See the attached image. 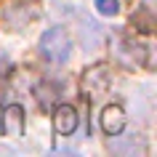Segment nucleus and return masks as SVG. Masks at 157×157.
<instances>
[{
    "instance_id": "nucleus-5",
    "label": "nucleus",
    "mask_w": 157,
    "mask_h": 157,
    "mask_svg": "<svg viewBox=\"0 0 157 157\" xmlns=\"http://www.w3.org/2000/svg\"><path fill=\"white\" fill-rule=\"evenodd\" d=\"M123 125H125V115H123L120 107H107L104 112H101V128H104L107 133L123 131Z\"/></svg>"
},
{
    "instance_id": "nucleus-7",
    "label": "nucleus",
    "mask_w": 157,
    "mask_h": 157,
    "mask_svg": "<svg viewBox=\"0 0 157 157\" xmlns=\"http://www.w3.org/2000/svg\"><path fill=\"white\" fill-rule=\"evenodd\" d=\"M96 8H99V13H104V16H115L117 13V3L115 0H96Z\"/></svg>"
},
{
    "instance_id": "nucleus-3",
    "label": "nucleus",
    "mask_w": 157,
    "mask_h": 157,
    "mask_svg": "<svg viewBox=\"0 0 157 157\" xmlns=\"http://www.w3.org/2000/svg\"><path fill=\"white\" fill-rule=\"evenodd\" d=\"M115 155H123V157H136V155H147V144L136 136H123V139H109L107 144Z\"/></svg>"
},
{
    "instance_id": "nucleus-9",
    "label": "nucleus",
    "mask_w": 157,
    "mask_h": 157,
    "mask_svg": "<svg viewBox=\"0 0 157 157\" xmlns=\"http://www.w3.org/2000/svg\"><path fill=\"white\" fill-rule=\"evenodd\" d=\"M0 131H3V109H0Z\"/></svg>"
},
{
    "instance_id": "nucleus-2",
    "label": "nucleus",
    "mask_w": 157,
    "mask_h": 157,
    "mask_svg": "<svg viewBox=\"0 0 157 157\" xmlns=\"http://www.w3.org/2000/svg\"><path fill=\"white\" fill-rule=\"evenodd\" d=\"M115 56L128 67H141L147 61V51L133 40H117L115 43Z\"/></svg>"
},
{
    "instance_id": "nucleus-1",
    "label": "nucleus",
    "mask_w": 157,
    "mask_h": 157,
    "mask_svg": "<svg viewBox=\"0 0 157 157\" xmlns=\"http://www.w3.org/2000/svg\"><path fill=\"white\" fill-rule=\"evenodd\" d=\"M40 53L51 64H64L72 56V37L64 27H51L40 37Z\"/></svg>"
},
{
    "instance_id": "nucleus-8",
    "label": "nucleus",
    "mask_w": 157,
    "mask_h": 157,
    "mask_svg": "<svg viewBox=\"0 0 157 157\" xmlns=\"http://www.w3.org/2000/svg\"><path fill=\"white\" fill-rule=\"evenodd\" d=\"M6 69H8V59H6L3 53H0V75L6 72Z\"/></svg>"
},
{
    "instance_id": "nucleus-6",
    "label": "nucleus",
    "mask_w": 157,
    "mask_h": 157,
    "mask_svg": "<svg viewBox=\"0 0 157 157\" xmlns=\"http://www.w3.org/2000/svg\"><path fill=\"white\" fill-rule=\"evenodd\" d=\"M3 125H6V133L8 136H21L24 131V115H21V107H8V112L3 115Z\"/></svg>"
},
{
    "instance_id": "nucleus-4",
    "label": "nucleus",
    "mask_w": 157,
    "mask_h": 157,
    "mask_svg": "<svg viewBox=\"0 0 157 157\" xmlns=\"http://www.w3.org/2000/svg\"><path fill=\"white\" fill-rule=\"evenodd\" d=\"M53 125H56V131L61 136H69L77 128V112H75V107H69V104L59 107L56 115H53Z\"/></svg>"
}]
</instances>
